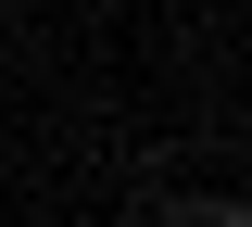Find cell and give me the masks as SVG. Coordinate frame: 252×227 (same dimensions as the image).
<instances>
[{
	"instance_id": "cell-1",
	"label": "cell",
	"mask_w": 252,
	"mask_h": 227,
	"mask_svg": "<svg viewBox=\"0 0 252 227\" xmlns=\"http://www.w3.org/2000/svg\"><path fill=\"white\" fill-rule=\"evenodd\" d=\"M177 227H252V202H177Z\"/></svg>"
}]
</instances>
